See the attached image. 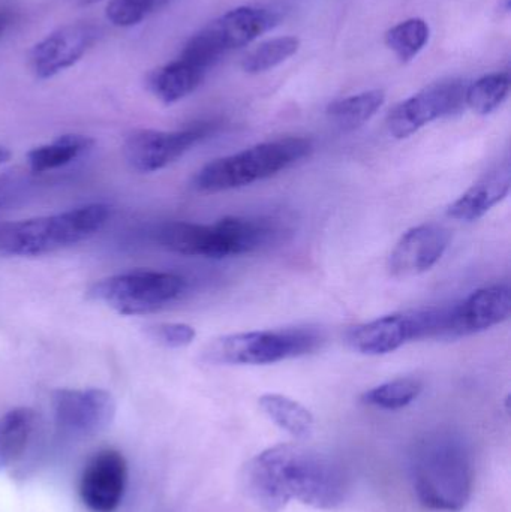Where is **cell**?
<instances>
[{
  "mask_svg": "<svg viewBox=\"0 0 511 512\" xmlns=\"http://www.w3.org/2000/svg\"><path fill=\"white\" fill-rule=\"evenodd\" d=\"M245 486L252 501L266 512L282 511L293 499L317 510H335L347 499L350 481L332 457L281 444L248 463Z\"/></svg>",
  "mask_w": 511,
  "mask_h": 512,
  "instance_id": "cell-1",
  "label": "cell"
},
{
  "mask_svg": "<svg viewBox=\"0 0 511 512\" xmlns=\"http://www.w3.org/2000/svg\"><path fill=\"white\" fill-rule=\"evenodd\" d=\"M411 480L423 507L459 512L473 496L474 466L470 448L452 433H432L411 453Z\"/></svg>",
  "mask_w": 511,
  "mask_h": 512,
  "instance_id": "cell-2",
  "label": "cell"
},
{
  "mask_svg": "<svg viewBox=\"0 0 511 512\" xmlns=\"http://www.w3.org/2000/svg\"><path fill=\"white\" fill-rule=\"evenodd\" d=\"M278 236V227L266 219L228 216L209 225L170 222L162 225L158 242L176 254L222 259L254 254Z\"/></svg>",
  "mask_w": 511,
  "mask_h": 512,
  "instance_id": "cell-3",
  "label": "cell"
},
{
  "mask_svg": "<svg viewBox=\"0 0 511 512\" xmlns=\"http://www.w3.org/2000/svg\"><path fill=\"white\" fill-rule=\"evenodd\" d=\"M314 152L309 138L285 137L215 159L197 171L192 188L203 194L245 188L299 164Z\"/></svg>",
  "mask_w": 511,
  "mask_h": 512,
  "instance_id": "cell-4",
  "label": "cell"
},
{
  "mask_svg": "<svg viewBox=\"0 0 511 512\" xmlns=\"http://www.w3.org/2000/svg\"><path fill=\"white\" fill-rule=\"evenodd\" d=\"M110 216V206L96 203L0 225V254L42 256L71 248L99 233Z\"/></svg>",
  "mask_w": 511,
  "mask_h": 512,
  "instance_id": "cell-5",
  "label": "cell"
},
{
  "mask_svg": "<svg viewBox=\"0 0 511 512\" xmlns=\"http://www.w3.org/2000/svg\"><path fill=\"white\" fill-rule=\"evenodd\" d=\"M323 342V334L317 328L246 331L213 340L204 349L203 360L227 366H266L312 354Z\"/></svg>",
  "mask_w": 511,
  "mask_h": 512,
  "instance_id": "cell-6",
  "label": "cell"
},
{
  "mask_svg": "<svg viewBox=\"0 0 511 512\" xmlns=\"http://www.w3.org/2000/svg\"><path fill=\"white\" fill-rule=\"evenodd\" d=\"M186 286L179 274L134 270L93 283L89 295L119 315H149L179 300Z\"/></svg>",
  "mask_w": 511,
  "mask_h": 512,
  "instance_id": "cell-7",
  "label": "cell"
},
{
  "mask_svg": "<svg viewBox=\"0 0 511 512\" xmlns=\"http://www.w3.org/2000/svg\"><path fill=\"white\" fill-rule=\"evenodd\" d=\"M279 17L269 9L242 8L228 11L189 39L180 57L209 71L228 51L245 47L278 24Z\"/></svg>",
  "mask_w": 511,
  "mask_h": 512,
  "instance_id": "cell-8",
  "label": "cell"
},
{
  "mask_svg": "<svg viewBox=\"0 0 511 512\" xmlns=\"http://www.w3.org/2000/svg\"><path fill=\"white\" fill-rule=\"evenodd\" d=\"M467 87L461 80L438 81L405 99L387 116L390 135L405 140L435 120L462 113Z\"/></svg>",
  "mask_w": 511,
  "mask_h": 512,
  "instance_id": "cell-9",
  "label": "cell"
},
{
  "mask_svg": "<svg viewBox=\"0 0 511 512\" xmlns=\"http://www.w3.org/2000/svg\"><path fill=\"white\" fill-rule=\"evenodd\" d=\"M54 424L68 438H90L104 432L116 415V402L101 388L71 390L62 388L51 394Z\"/></svg>",
  "mask_w": 511,
  "mask_h": 512,
  "instance_id": "cell-10",
  "label": "cell"
},
{
  "mask_svg": "<svg viewBox=\"0 0 511 512\" xmlns=\"http://www.w3.org/2000/svg\"><path fill=\"white\" fill-rule=\"evenodd\" d=\"M210 125H197L180 131H134L125 141L126 161L140 173H156L179 161L195 144L212 132Z\"/></svg>",
  "mask_w": 511,
  "mask_h": 512,
  "instance_id": "cell-11",
  "label": "cell"
},
{
  "mask_svg": "<svg viewBox=\"0 0 511 512\" xmlns=\"http://www.w3.org/2000/svg\"><path fill=\"white\" fill-rule=\"evenodd\" d=\"M511 291L509 285H491L477 289L464 300L446 307L444 339L483 333L510 318Z\"/></svg>",
  "mask_w": 511,
  "mask_h": 512,
  "instance_id": "cell-12",
  "label": "cell"
},
{
  "mask_svg": "<svg viewBox=\"0 0 511 512\" xmlns=\"http://www.w3.org/2000/svg\"><path fill=\"white\" fill-rule=\"evenodd\" d=\"M101 35V27L92 23L68 24L54 30L30 51L33 74L47 80L71 68L99 41Z\"/></svg>",
  "mask_w": 511,
  "mask_h": 512,
  "instance_id": "cell-13",
  "label": "cell"
},
{
  "mask_svg": "<svg viewBox=\"0 0 511 512\" xmlns=\"http://www.w3.org/2000/svg\"><path fill=\"white\" fill-rule=\"evenodd\" d=\"M128 486V463L122 453L104 450L87 462L80 478V498L92 512H114Z\"/></svg>",
  "mask_w": 511,
  "mask_h": 512,
  "instance_id": "cell-14",
  "label": "cell"
},
{
  "mask_svg": "<svg viewBox=\"0 0 511 512\" xmlns=\"http://www.w3.org/2000/svg\"><path fill=\"white\" fill-rule=\"evenodd\" d=\"M450 233L443 225L411 228L399 239L389 256V271L396 279H410L434 268L446 254Z\"/></svg>",
  "mask_w": 511,
  "mask_h": 512,
  "instance_id": "cell-15",
  "label": "cell"
},
{
  "mask_svg": "<svg viewBox=\"0 0 511 512\" xmlns=\"http://www.w3.org/2000/svg\"><path fill=\"white\" fill-rule=\"evenodd\" d=\"M420 340V325L417 310L392 313L374 321L356 325L348 330L347 343L351 349L363 355L390 354L408 342Z\"/></svg>",
  "mask_w": 511,
  "mask_h": 512,
  "instance_id": "cell-16",
  "label": "cell"
},
{
  "mask_svg": "<svg viewBox=\"0 0 511 512\" xmlns=\"http://www.w3.org/2000/svg\"><path fill=\"white\" fill-rule=\"evenodd\" d=\"M510 189L511 164L507 159L477 180L455 203L450 204L447 215L461 222L479 221L489 210L506 200Z\"/></svg>",
  "mask_w": 511,
  "mask_h": 512,
  "instance_id": "cell-17",
  "label": "cell"
},
{
  "mask_svg": "<svg viewBox=\"0 0 511 512\" xmlns=\"http://www.w3.org/2000/svg\"><path fill=\"white\" fill-rule=\"evenodd\" d=\"M207 72L182 57L155 69L147 78L150 92L165 105L176 104L186 98L203 83Z\"/></svg>",
  "mask_w": 511,
  "mask_h": 512,
  "instance_id": "cell-18",
  "label": "cell"
},
{
  "mask_svg": "<svg viewBox=\"0 0 511 512\" xmlns=\"http://www.w3.org/2000/svg\"><path fill=\"white\" fill-rule=\"evenodd\" d=\"M35 427L36 415L32 409L17 408L0 415V471L23 457Z\"/></svg>",
  "mask_w": 511,
  "mask_h": 512,
  "instance_id": "cell-19",
  "label": "cell"
},
{
  "mask_svg": "<svg viewBox=\"0 0 511 512\" xmlns=\"http://www.w3.org/2000/svg\"><path fill=\"white\" fill-rule=\"evenodd\" d=\"M95 141L86 135L66 134L53 143L42 144L27 153V165L32 173H47L71 164L92 149Z\"/></svg>",
  "mask_w": 511,
  "mask_h": 512,
  "instance_id": "cell-20",
  "label": "cell"
},
{
  "mask_svg": "<svg viewBox=\"0 0 511 512\" xmlns=\"http://www.w3.org/2000/svg\"><path fill=\"white\" fill-rule=\"evenodd\" d=\"M264 414L294 438L305 439L314 430V415L308 408L282 394H264L258 399Z\"/></svg>",
  "mask_w": 511,
  "mask_h": 512,
  "instance_id": "cell-21",
  "label": "cell"
},
{
  "mask_svg": "<svg viewBox=\"0 0 511 512\" xmlns=\"http://www.w3.org/2000/svg\"><path fill=\"white\" fill-rule=\"evenodd\" d=\"M386 102L383 90H368L332 102L327 107V117L342 131H356L368 123Z\"/></svg>",
  "mask_w": 511,
  "mask_h": 512,
  "instance_id": "cell-22",
  "label": "cell"
},
{
  "mask_svg": "<svg viewBox=\"0 0 511 512\" xmlns=\"http://www.w3.org/2000/svg\"><path fill=\"white\" fill-rule=\"evenodd\" d=\"M423 391V382L419 378H398L384 382L378 387L371 388L362 394L360 400L363 405L383 411H398L419 399Z\"/></svg>",
  "mask_w": 511,
  "mask_h": 512,
  "instance_id": "cell-23",
  "label": "cell"
},
{
  "mask_svg": "<svg viewBox=\"0 0 511 512\" xmlns=\"http://www.w3.org/2000/svg\"><path fill=\"white\" fill-rule=\"evenodd\" d=\"M510 86L509 72L485 75L467 87L465 105L480 116H488L509 98Z\"/></svg>",
  "mask_w": 511,
  "mask_h": 512,
  "instance_id": "cell-24",
  "label": "cell"
},
{
  "mask_svg": "<svg viewBox=\"0 0 511 512\" xmlns=\"http://www.w3.org/2000/svg\"><path fill=\"white\" fill-rule=\"evenodd\" d=\"M429 24L422 18L402 21L386 33V44L401 62H410L429 41Z\"/></svg>",
  "mask_w": 511,
  "mask_h": 512,
  "instance_id": "cell-25",
  "label": "cell"
},
{
  "mask_svg": "<svg viewBox=\"0 0 511 512\" xmlns=\"http://www.w3.org/2000/svg\"><path fill=\"white\" fill-rule=\"evenodd\" d=\"M300 41L294 36H281L270 39L249 51L242 60L243 71L248 74H261L290 59L299 50Z\"/></svg>",
  "mask_w": 511,
  "mask_h": 512,
  "instance_id": "cell-26",
  "label": "cell"
},
{
  "mask_svg": "<svg viewBox=\"0 0 511 512\" xmlns=\"http://www.w3.org/2000/svg\"><path fill=\"white\" fill-rule=\"evenodd\" d=\"M170 0H110L107 20L116 27H132L167 5Z\"/></svg>",
  "mask_w": 511,
  "mask_h": 512,
  "instance_id": "cell-27",
  "label": "cell"
},
{
  "mask_svg": "<svg viewBox=\"0 0 511 512\" xmlns=\"http://www.w3.org/2000/svg\"><path fill=\"white\" fill-rule=\"evenodd\" d=\"M149 334L162 346L176 349L191 345L197 336V331L191 325L182 324V322H162L149 327Z\"/></svg>",
  "mask_w": 511,
  "mask_h": 512,
  "instance_id": "cell-28",
  "label": "cell"
},
{
  "mask_svg": "<svg viewBox=\"0 0 511 512\" xmlns=\"http://www.w3.org/2000/svg\"><path fill=\"white\" fill-rule=\"evenodd\" d=\"M29 180L21 174H3L0 176V210L14 207L26 197Z\"/></svg>",
  "mask_w": 511,
  "mask_h": 512,
  "instance_id": "cell-29",
  "label": "cell"
},
{
  "mask_svg": "<svg viewBox=\"0 0 511 512\" xmlns=\"http://www.w3.org/2000/svg\"><path fill=\"white\" fill-rule=\"evenodd\" d=\"M12 18L14 15L9 11H0V36L6 32L9 26H11Z\"/></svg>",
  "mask_w": 511,
  "mask_h": 512,
  "instance_id": "cell-30",
  "label": "cell"
},
{
  "mask_svg": "<svg viewBox=\"0 0 511 512\" xmlns=\"http://www.w3.org/2000/svg\"><path fill=\"white\" fill-rule=\"evenodd\" d=\"M11 159V152L6 147L0 146V167Z\"/></svg>",
  "mask_w": 511,
  "mask_h": 512,
  "instance_id": "cell-31",
  "label": "cell"
},
{
  "mask_svg": "<svg viewBox=\"0 0 511 512\" xmlns=\"http://www.w3.org/2000/svg\"><path fill=\"white\" fill-rule=\"evenodd\" d=\"M72 2H75L77 5L81 6H89L93 5V3L99 2V0H72Z\"/></svg>",
  "mask_w": 511,
  "mask_h": 512,
  "instance_id": "cell-32",
  "label": "cell"
}]
</instances>
